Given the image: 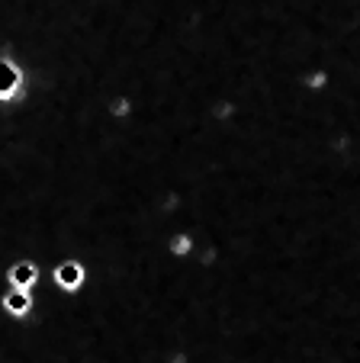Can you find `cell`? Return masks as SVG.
<instances>
[{
  "mask_svg": "<svg viewBox=\"0 0 360 363\" xmlns=\"http://www.w3.org/2000/svg\"><path fill=\"white\" fill-rule=\"evenodd\" d=\"M23 94V71L16 68V62L0 58V103H13Z\"/></svg>",
  "mask_w": 360,
  "mask_h": 363,
  "instance_id": "obj_1",
  "label": "cell"
},
{
  "mask_svg": "<svg viewBox=\"0 0 360 363\" xmlns=\"http://www.w3.org/2000/svg\"><path fill=\"white\" fill-rule=\"evenodd\" d=\"M0 306H4V312L13 318H23L33 308V296H29V289H10L4 299H0Z\"/></svg>",
  "mask_w": 360,
  "mask_h": 363,
  "instance_id": "obj_2",
  "label": "cell"
},
{
  "mask_svg": "<svg viewBox=\"0 0 360 363\" xmlns=\"http://www.w3.org/2000/svg\"><path fill=\"white\" fill-rule=\"evenodd\" d=\"M55 283H58L65 293H75V289H81V283H84V267L77 261L62 264V267L55 270Z\"/></svg>",
  "mask_w": 360,
  "mask_h": 363,
  "instance_id": "obj_3",
  "label": "cell"
},
{
  "mask_svg": "<svg viewBox=\"0 0 360 363\" xmlns=\"http://www.w3.org/2000/svg\"><path fill=\"white\" fill-rule=\"evenodd\" d=\"M36 280H39V267L33 261H20L10 270V286L13 289H29V286H36Z\"/></svg>",
  "mask_w": 360,
  "mask_h": 363,
  "instance_id": "obj_4",
  "label": "cell"
},
{
  "mask_svg": "<svg viewBox=\"0 0 360 363\" xmlns=\"http://www.w3.org/2000/svg\"><path fill=\"white\" fill-rule=\"evenodd\" d=\"M193 247V241H190V235H180V238H174L170 241V254H177V257H180V254H187Z\"/></svg>",
  "mask_w": 360,
  "mask_h": 363,
  "instance_id": "obj_5",
  "label": "cell"
},
{
  "mask_svg": "<svg viewBox=\"0 0 360 363\" xmlns=\"http://www.w3.org/2000/svg\"><path fill=\"white\" fill-rule=\"evenodd\" d=\"M113 113H116V116H126V113H129V100H116L113 103Z\"/></svg>",
  "mask_w": 360,
  "mask_h": 363,
  "instance_id": "obj_6",
  "label": "cell"
}]
</instances>
